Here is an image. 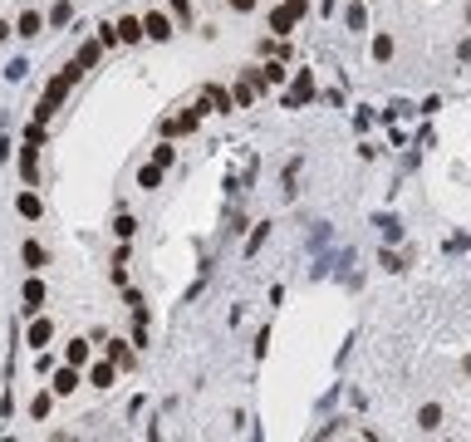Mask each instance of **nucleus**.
Listing matches in <instances>:
<instances>
[{"label": "nucleus", "instance_id": "18", "mask_svg": "<svg viewBox=\"0 0 471 442\" xmlns=\"http://www.w3.org/2000/svg\"><path fill=\"white\" fill-rule=\"evenodd\" d=\"M98 54H103V44H98V40H84V49H79V59H74V64H79V69H94Z\"/></svg>", "mask_w": 471, "mask_h": 442}, {"label": "nucleus", "instance_id": "22", "mask_svg": "<svg viewBox=\"0 0 471 442\" xmlns=\"http://www.w3.org/2000/svg\"><path fill=\"white\" fill-rule=\"evenodd\" d=\"M49 408H54V393H35V398H30V413H35V418H49Z\"/></svg>", "mask_w": 471, "mask_h": 442}, {"label": "nucleus", "instance_id": "21", "mask_svg": "<svg viewBox=\"0 0 471 442\" xmlns=\"http://www.w3.org/2000/svg\"><path fill=\"white\" fill-rule=\"evenodd\" d=\"M378 231H383V241H388V246H398V241H403V221H398V217H383Z\"/></svg>", "mask_w": 471, "mask_h": 442}, {"label": "nucleus", "instance_id": "17", "mask_svg": "<svg viewBox=\"0 0 471 442\" xmlns=\"http://www.w3.org/2000/svg\"><path fill=\"white\" fill-rule=\"evenodd\" d=\"M393 54H398V44H393V35H374V59H378V64H388Z\"/></svg>", "mask_w": 471, "mask_h": 442}, {"label": "nucleus", "instance_id": "4", "mask_svg": "<svg viewBox=\"0 0 471 442\" xmlns=\"http://www.w3.org/2000/svg\"><path fill=\"white\" fill-rule=\"evenodd\" d=\"M35 148H40L35 138H25V148H20V177H25L30 187H35V177H40V153H35Z\"/></svg>", "mask_w": 471, "mask_h": 442}, {"label": "nucleus", "instance_id": "9", "mask_svg": "<svg viewBox=\"0 0 471 442\" xmlns=\"http://www.w3.org/2000/svg\"><path fill=\"white\" fill-rule=\"evenodd\" d=\"M15 212H20L25 221H40L44 217V202H40L35 192H20V197H15Z\"/></svg>", "mask_w": 471, "mask_h": 442}, {"label": "nucleus", "instance_id": "23", "mask_svg": "<svg viewBox=\"0 0 471 442\" xmlns=\"http://www.w3.org/2000/svg\"><path fill=\"white\" fill-rule=\"evenodd\" d=\"M206 99H211V104H216L221 113H231V109H236V104H231V94H226V89H216V84H206Z\"/></svg>", "mask_w": 471, "mask_h": 442}, {"label": "nucleus", "instance_id": "7", "mask_svg": "<svg viewBox=\"0 0 471 442\" xmlns=\"http://www.w3.org/2000/svg\"><path fill=\"white\" fill-rule=\"evenodd\" d=\"M40 30H44V15H40V10H25V15L15 20V35H20V40H35Z\"/></svg>", "mask_w": 471, "mask_h": 442}, {"label": "nucleus", "instance_id": "15", "mask_svg": "<svg viewBox=\"0 0 471 442\" xmlns=\"http://www.w3.org/2000/svg\"><path fill=\"white\" fill-rule=\"evenodd\" d=\"M20 256H25V265H30V270H40V265L49 261V251H44L40 241H25V246H20Z\"/></svg>", "mask_w": 471, "mask_h": 442}, {"label": "nucleus", "instance_id": "20", "mask_svg": "<svg viewBox=\"0 0 471 442\" xmlns=\"http://www.w3.org/2000/svg\"><path fill=\"white\" fill-rule=\"evenodd\" d=\"M157 182H162V167H157V162H148V167L138 172V187H143V192H153Z\"/></svg>", "mask_w": 471, "mask_h": 442}, {"label": "nucleus", "instance_id": "30", "mask_svg": "<svg viewBox=\"0 0 471 442\" xmlns=\"http://www.w3.org/2000/svg\"><path fill=\"white\" fill-rule=\"evenodd\" d=\"M172 15H177V20H187V15H191V0H172Z\"/></svg>", "mask_w": 471, "mask_h": 442}, {"label": "nucleus", "instance_id": "12", "mask_svg": "<svg viewBox=\"0 0 471 442\" xmlns=\"http://www.w3.org/2000/svg\"><path fill=\"white\" fill-rule=\"evenodd\" d=\"M344 25H349V35H359V30L369 25V10H364V0H349V10H344Z\"/></svg>", "mask_w": 471, "mask_h": 442}, {"label": "nucleus", "instance_id": "24", "mask_svg": "<svg viewBox=\"0 0 471 442\" xmlns=\"http://www.w3.org/2000/svg\"><path fill=\"white\" fill-rule=\"evenodd\" d=\"M266 236H270V221H266V226H256V236H251V241H246V256H256V251H261V246H266Z\"/></svg>", "mask_w": 471, "mask_h": 442}, {"label": "nucleus", "instance_id": "31", "mask_svg": "<svg viewBox=\"0 0 471 442\" xmlns=\"http://www.w3.org/2000/svg\"><path fill=\"white\" fill-rule=\"evenodd\" d=\"M285 5H290L294 15H304V10H309V0H285Z\"/></svg>", "mask_w": 471, "mask_h": 442}, {"label": "nucleus", "instance_id": "34", "mask_svg": "<svg viewBox=\"0 0 471 442\" xmlns=\"http://www.w3.org/2000/svg\"><path fill=\"white\" fill-rule=\"evenodd\" d=\"M467 25H471V5H467Z\"/></svg>", "mask_w": 471, "mask_h": 442}, {"label": "nucleus", "instance_id": "16", "mask_svg": "<svg viewBox=\"0 0 471 442\" xmlns=\"http://www.w3.org/2000/svg\"><path fill=\"white\" fill-rule=\"evenodd\" d=\"M294 20H299V15H294L290 5H285V10H270V30H275V35H290V30H294Z\"/></svg>", "mask_w": 471, "mask_h": 442}, {"label": "nucleus", "instance_id": "29", "mask_svg": "<svg viewBox=\"0 0 471 442\" xmlns=\"http://www.w3.org/2000/svg\"><path fill=\"white\" fill-rule=\"evenodd\" d=\"M108 280H113V285H128V270H123V261H113V270H108Z\"/></svg>", "mask_w": 471, "mask_h": 442}, {"label": "nucleus", "instance_id": "33", "mask_svg": "<svg viewBox=\"0 0 471 442\" xmlns=\"http://www.w3.org/2000/svg\"><path fill=\"white\" fill-rule=\"evenodd\" d=\"M231 10H256V0H231Z\"/></svg>", "mask_w": 471, "mask_h": 442}, {"label": "nucleus", "instance_id": "25", "mask_svg": "<svg viewBox=\"0 0 471 442\" xmlns=\"http://www.w3.org/2000/svg\"><path fill=\"white\" fill-rule=\"evenodd\" d=\"M378 265H383V270H403V256H393V251L383 246V256H378Z\"/></svg>", "mask_w": 471, "mask_h": 442}, {"label": "nucleus", "instance_id": "8", "mask_svg": "<svg viewBox=\"0 0 471 442\" xmlns=\"http://www.w3.org/2000/svg\"><path fill=\"white\" fill-rule=\"evenodd\" d=\"M304 99H314V74H309V69H304V74H299V79H294V94H290V99H285V109H299V104H304Z\"/></svg>", "mask_w": 471, "mask_h": 442}, {"label": "nucleus", "instance_id": "28", "mask_svg": "<svg viewBox=\"0 0 471 442\" xmlns=\"http://www.w3.org/2000/svg\"><path fill=\"white\" fill-rule=\"evenodd\" d=\"M113 231H118V236H123V241H128V236H133V231H138V221H133V217H118V226H113Z\"/></svg>", "mask_w": 471, "mask_h": 442}, {"label": "nucleus", "instance_id": "19", "mask_svg": "<svg viewBox=\"0 0 471 442\" xmlns=\"http://www.w3.org/2000/svg\"><path fill=\"white\" fill-rule=\"evenodd\" d=\"M69 15H74V0H59V5L44 15V25H69Z\"/></svg>", "mask_w": 471, "mask_h": 442}, {"label": "nucleus", "instance_id": "11", "mask_svg": "<svg viewBox=\"0 0 471 442\" xmlns=\"http://www.w3.org/2000/svg\"><path fill=\"white\" fill-rule=\"evenodd\" d=\"M20 295H25V310H30V315H35V310H40V305H44V280H40V275H30V280H25V290H20Z\"/></svg>", "mask_w": 471, "mask_h": 442}, {"label": "nucleus", "instance_id": "26", "mask_svg": "<svg viewBox=\"0 0 471 442\" xmlns=\"http://www.w3.org/2000/svg\"><path fill=\"white\" fill-rule=\"evenodd\" d=\"M108 359H113V364H133V354H128V349H123V344H118V339H113V344H108Z\"/></svg>", "mask_w": 471, "mask_h": 442}, {"label": "nucleus", "instance_id": "27", "mask_svg": "<svg viewBox=\"0 0 471 442\" xmlns=\"http://www.w3.org/2000/svg\"><path fill=\"white\" fill-rule=\"evenodd\" d=\"M25 69H30L25 59H10V64H5V79H25Z\"/></svg>", "mask_w": 471, "mask_h": 442}, {"label": "nucleus", "instance_id": "5", "mask_svg": "<svg viewBox=\"0 0 471 442\" xmlns=\"http://www.w3.org/2000/svg\"><path fill=\"white\" fill-rule=\"evenodd\" d=\"M25 339H30V349H35V354H40V349H44V344H49V339H54V325H49V320H44V315H40V320H30V334H25Z\"/></svg>", "mask_w": 471, "mask_h": 442}, {"label": "nucleus", "instance_id": "6", "mask_svg": "<svg viewBox=\"0 0 471 442\" xmlns=\"http://www.w3.org/2000/svg\"><path fill=\"white\" fill-rule=\"evenodd\" d=\"M113 378H118V364H113V359L89 364V383H94V388H113Z\"/></svg>", "mask_w": 471, "mask_h": 442}, {"label": "nucleus", "instance_id": "1", "mask_svg": "<svg viewBox=\"0 0 471 442\" xmlns=\"http://www.w3.org/2000/svg\"><path fill=\"white\" fill-rule=\"evenodd\" d=\"M84 69L79 64H69V69H59L54 79H49V89H44V99H40V109H35V118H30V128H44L49 118H54V109H59V99L74 89V79H79Z\"/></svg>", "mask_w": 471, "mask_h": 442}, {"label": "nucleus", "instance_id": "14", "mask_svg": "<svg viewBox=\"0 0 471 442\" xmlns=\"http://www.w3.org/2000/svg\"><path fill=\"white\" fill-rule=\"evenodd\" d=\"M417 428H422V433H437V428H442V408H437V403H422V408H417Z\"/></svg>", "mask_w": 471, "mask_h": 442}, {"label": "nucleus", "instance_id": "32", "mask_svg": "<svg viewBox=\"0 0 471 442\" xmlns=\"http://www.w3.org/2000/svg\"><path fill=\"white\" fill-rule=\"evenodd\" d=\"M10 35H15V25H5V20H0V44H5Z\"/></svg>", "mask_w": 471, "mask_h": 442}, {"label": "nucleus", "instance_id": "3", "mask_svg": "<svg viewBox=\"0 0 471 442\" xmlns=\"http://www.w3.org/2000/svg\"><path fill=\"white\" fill-rule=\"evenodd\" d=\"M143 35L162 44V40H172V20H167L162 10H148V15H143Z\"/></svg>", "mask_w": 471, "mask_h": 442}, {"label": "nucleus", "instance_id": "10", "mask_svg": "<svg viewBox=\"0 0 471 442\" xmlns=\"http://www.w3.org/2000/svg\"><path fill=\"white\" fill-rule=\"evenodd\" d=\"M113 30H118V44H138L143 40V20H133V15H123Z\"/></svg>", "mask_w": 471, "mask_h": 442}, {"label": "nucleus", "instance_id": "2", "mask_svg": "<svg viewBox=\"0 0 471 442\" xmlns=\"http://www.w3.org/2000/svg\"><path fill=\"white\" fill-rule=\"evenodd\" d=\"M79 383H84V369L64 364V369H54V378H49V393H54V398H69V393H74Z\"/></svg>", "mask_w": 471, "mask_h": 442}, {"label": "nucleus", "instance_id": "13", "mask_svg": "<svg viewBox=\"0 0 471 442\" xmlns=\"http://www.w3.org/2000/svg\"><path fill=\"white\" fill-rule=\"evenodd\" d=\"M64 364L84 369V364H89V339H69V344H64Z\"/></svg>", "mask_w": 471, "mask_h": 442}]
</instances>
